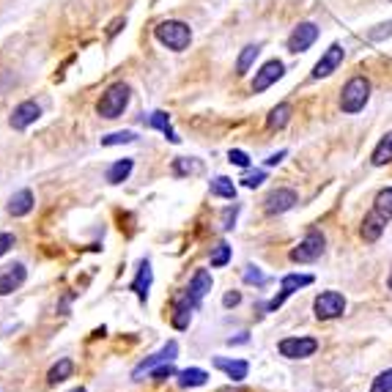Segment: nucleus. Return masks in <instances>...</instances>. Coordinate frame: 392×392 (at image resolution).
<instances>
[{
  "label": "nucleus",
  "mask_w": 392,
  "mask_h": 392,
  "mask_svg": "<svg viewBox=\"0 0 392 392\" xmlns=\"http://www.w3.org/2000/svg\"><path fill=\"white\" fill-rule=\"evenodd\" d=\"M154 36H157V41L162 47H168L173 52H184L190 47V41H193V30L182 19H165V22H160L154 28Z\"/></svg>",
  "instance_id": "obj_1"
},
{
  "label": "nucleus",
  "mask_w": 392,
  "mask_h": 392,
  "mask_svg": "<svg viewBox=\"0 0 392 392\" xmlns=\"http://www.w3.org/2000/svg\"><path fill=\"white\" fill-rule=\"evenodd\" d=\"M368 99H371V80L362 77V74H357V77H351V80L343 85V91H340V110H343L346 116H357V113L365 110Z\"/></svg>",
  "instance_id": "obj_2"
},
{
  "label": "nucleus",
  "mask_w": 392,
  "mask_h": 392,
  "mask_svg": "<svg viewBox=\"0 0 392 392\" xmlns=\"http://www.w3.org/2000/svg\"><path fill=\"white\" fill-rule=\"evenodd\" d=\"M129 96H132V88L127 83H113L102 94V99L96 102V113L102 118H118V116H124V110L129 105Z\"/></svg>",
  "instance_id": "obj_3"
},
{
  "label": "nucleus",
  "mask_w": 392,
  "mask_h": 392,
  "mask_svg": "<svg viewBox=\"0 0 392 392\" xmlns=\"http://www.w3.org/2000/svg\"><path fill=\"white\" fill-rule=\"evenodd\" d=\"M324 250H327V239H324V233H318V230H310L294 250H291V261L294 263H313V261H318L321 255H324Z\"/></svg>",
  "instance_id": "obj_4"
},
{
  "label": "nucleus",
  "mask_w": 392,
  "mask_h": 392,
  "mask_svg": "<svg viewBox=\"0 0 392 392\" xmlns=\"http://www.w3.org/2000/svg\"><path fill=\"white\" fill-rule=\"evenodd\" d=\"M313 310H316V318H318V321L340 318V316L346 313V296L338 294V291H324V294L316 296Z\"/></svg>",
  "instance_id": "obj_5"
},
{
  "label": "nucleus",
  "mask_w": 392,
  "mask_h": 392,
  "mask_svg": "<svg viewBox=\"0 0 392 392\" xmlns=\"http://www.w3.org/2000/svg\"><path fill=\"white\" fill-rule=\"evenodd\" d=\"M277 351L285 360H307V357H313L318 351V340L316 338H305V335H299V338H283L277 343Z\"/></svg>",
  "instance_id": "obj_6"
},
{
  "label": "nucleus",
  "mask_w": 392,
  "mask_h": 392,
  "mask_svg": "<svg viewBox=\"0 0 392 392\" xmlns=\"http://www.w3.org/2000/svg\"><path fill=\"white\" fill-rule=\"evenodd\" d=\"M176 357H179V343H176V340H171V343H168V346H162V349L157 351V354L146 357V360H143V362H140V365H138V368L132 371V379H135V382H140V379H143V376H149V373H151V371H154L157 365L173 362Z\"/></svg>",
  "instance_id": "obj_7"
},
{
  "label": "nucleus",
  "mask_w": 392,
  "mask_h": 392,
  "mask_svg": "<svg viewBox=\"0 0 392 392\" xmlns=\"http://www.w3.org/2000/svg\"><path fill=\"white\" fill-rule=\"evenodd\" d=\"M310 283H313V274H285V277H283V283H280V294L266 305V313L280 310V307H283V302H285L291 294H296L299 288H307Z\"/></svg>",
  "instance_id": "obj_8"
},
{
  "label": "nucleus",
  "mask_w": 392,
  "mask_h": 392,
  "mask_svg": "<svg viewBox=\"0 0 392 392\" xmlns=\"http://www.w3.org/2000/svg\"><path fill=\"white\" fill-rule=\"evenodd\" d=\"M316 39H318V28H316L313 22H299V25L294 28V33L288 36V52L299 55V52L310 50V47L316 44Z\"/></svg>",
  "instance_id": "obj_9"
},
{
  "label": "nucleus",
  "mask_w": 392,
  "mask_h": 392,
  "mask_svg": "<svg viewBox=\"0 0 392 392\" xmlns=\"http://www.w3.org/2000/svg\"><path fill=\"white\" fill-rule=\"evenodd\" d=\"M285 74V66L283 61H266L258 72H255V80H252V94H263L266 88H272L280 77Z\"/></svg>",
  "instance_id": "obj_10"
},
{
  "label": "nucleus",
  "mask_w": 392,
  "mask_h": 392,
  "mask_svg": "<svg viewBox=\"0 0 392 392\" xmlns=\"http://www.w3.org/2000/svg\"><path fill=\"white\" fill-rule=\"evenodd\" d=\"M39 118H41V107L28 99V102H22V105L14 107V113L8 116V127H11L14 132H22V129H28L30 124H36Z\"/></svg>",
  "instance_id": "obj_11"
},
{
  "label": "nucleus",
  "mask_w": 392,
  "mask_h": 392,
  "mask_svg": "<svg viewBox=\"0 0 392 392\" xmlns=\"http://www.w3.org/2000/svg\"><path fill=\"white\" fill-rule=\"evenodd\" d=\"M193 310H197V305L193 302V296H190L187 291L176 294V296H173V316H171L173 327H176V329H190Z\"/></svg>",
  "instance_id": "obj_12"
},
{
  "label": "nucleus",
  "mask_w": 392,
  "mask_h": 392,
  "mask_svg": "<svg viewBox=\"0 0 392 392\" xmlns=\"http://www.w3.org/2000/svg\"><path fill=\"white\" fill-rule=\"evenodd\" d=\"M296 193L294 190H288V187H280V190H274V193H269L266 200H263V211L266 214H285V211H291L294 206H296Z\"/></svg>",
  "instance_id": "obj_13"
},
{
  "label": "nucleus",
  "mask_w": 392,
  "mask_h": 392,
  "mask_svg": "<svg viewBox=\"0 0 392 392\" xmlns=\"http://www.w3.org/2000/svg\"><path fill=\"white\" fill-rule=\"evenodd\" d=\"M343 55H346V50L340 47V44H332L321 58H318V63L313 66V80H321V77H329L332 72H338V66L343 63Z\"/></svg>",
  "instance_id": "obj_14"
},
{
  "label": "nucleus",
  "mask_w": 392,
  "mask_h": 392,
  "mask_svg": "<svg viewBox=\"0 0 392 392\" xmlns=\"http://www.w3.org/2000/svg\"><path fill=\"white\" fill-rule=\"evenodd\" d=\"M28 280V269L22 263H8L0 269V296L14 294L17 288H22Z\"/></svg>",
  "instance_id": "obj_15"
},
{
  "label": "nucleus",
  "mask_w": 392,
  "mask_h": 392,
  "mask_svg": "<svg viewBox=\"0 0 392 392\" xmlns=\"http://www.w3.org/2000/svg\"><path fill=\"white\" fill-rule=\"evenodd\" d=\"M151 283H154V272H151V263H149V261H140V266H138V274H135V280L129 283V291H135V294H138L140 305H146V299H149V291H151Z\"/></svg>",
  "instance_id": "obj_16"
},
{
  "label": "nucleus",
  "mask_w": 392,
  "mask_h": 392,
  "mask_svg": "<svg viewBox=\"0 0 392 392\" xmlns=\"http://www.w3.org/2000/svg\"><path fill=\"white\" fill-rule=\"evenodd\" d=\"M214 368L222 371L230 382H244L250 373V365L244 360H225V357H214Z\"/></svg>",
  "instance_id": "obj_17"
},
{
  "label": "nucleus",
  "mask_w": 392,
  "mask_h": 392,
  "mask_svg": "<svg viewBox=\"0 0 392 392\" xmlns=\"http://www.w3.org/2000/svg\"><path fill=\"white\" fill-rule=\"evenodd\" d=\"M384 228H387V219L373 208V211L362 219L360 233H362V239H365V241H379V239H382V233H384Z\"/></svg>",
  "instance_id": "obj_18"
},
{
  "label": "nucleus",
  "mask_w": 392,
  "mask_h": 392,
  "mask_svg": "<svg viewBox=\"0 0 392 392\" xmlns=\"http://www.w3.org/2000/svg\"><path fill=\"white\" fill-rule=\"evenodd\" d=\"M211 291V274L206 272V269H197L195 274H193V280H190V288H187V294L193 296V302H195L197 307H200V302H203V296Z\"/></svg>",
  "instance_id": "obj_19"
},
{
  "label": "nucleus",
  "mask_w": 392,
  "mask_h": 392,
  "mask_svg": "<svg viewBox=\"0 0 392 392\" xmlns=\"http://www.w3.org/2000/svg\"><path fill=\"white\" fill-rule=\"evenodd\" d=\"M30 208H33V193L30 190H19L8 200V214L11 217H25V214H30Z\"/></svg>",
  "instance_id": "obj_20"
},
{
  "label": "nucleus",
  "mask_w": 392,
  "mask_h": 392,
  "mask_svg": "<svg viewBox=\"0 0 392 392\" xmlns=\"http://www.w3.org/2000/svg\"><path fill=\"white\" fill-rule=\"evenodd\" d=\"M72 373H74V362H72L69 357H63V360H58V362L50 368V373H47V384H50V387H55V384H61V382L72 379Z\"/></svg>",
  "instance_id": "obj_21"
},
{
  "label": "nucleus",
  "mask_w": 392,
  "mask_h": 392,
  "mask_svg": "<svg viewBox=\"0 0 392 392\" xmlns=\"http://www.w3.org/2000/svg\"><path fill=\"white\" fill-rule=\"evenodd\" d=\"M176 379H179V387H182V390H195V387H203V384L208 382V373L200 371V368H187V371L176 373Z\"/></svg>",
  "instance_id": "obj_22"
},
{
  "label": "nucleus",
  "mask_w": 392,
  "mask_h": 392,
  "mask_svg": "<svg viewBox=\"0 0 392 392\" xmlns=\"http://www.w3.org/2000/svg\"><path fill=\"white\" fill-rule=\"evenodd\" d=\"M149 127L151 129H160L171 143H182V138L173 132V127H171V118H168V113H162V110H157V113H151L149 116Z\"/></svg>",
  "instance_id": "obj_23"
},
{
  "label": "nucleus",
  "mask_w": 392,
  "mask_h": 392,
  "mask_svg": "<svg viewBox=\"0 0 392 392\" xmlns=\"http://www.w3.org/2000/svg\"><path fill=\"white\" fill-rule=\"evenodd\" d=\"M291 105L288 102H280L277 107H272V113H269V118H266V127L269 129H285L288 127V121H291Z\"/></svg>",
  "instance_id": "obj_24"
},
{
  "label": "nucleus",
  "mask_w": 392,
  "mask_h": 392,
  "mask_svg": "<svg viewBox=\"0 0 392 392\" xmlns=\"http://www.w3.org/2000/svg\"><path fill=\"white\" fill-rule=\"evenodd\" d=\"M132 168H135V162L132 160H118V162H113L110 168H107V182L110 184H121V182H127L129 176H132Z\"/></svg>",
  "instance_id": "obj_25"
},
{
  "label": "nucleus",
  "mask_w": 392,
  "mask_h": 392,
  "mask_svg": "<svg viewBox=\"0 0 392 392\" xmlns=\"http://www.w3.org/2000/svg\"><path fill=\"white\" fill-rule=\"evenodd\" d=\"M371 162H373L376 168H382V165H390V162H392V132H387V135H384V138L376 143Z\"/></svg>",
  "instance_id": "obj_26"
},
{
  "label": "nucleus",
  "mask_w": 392,
  "mask_h": 392,
  "mask_svg": "<svg viewBox=\"0 0 392 392\" xmlns=\"http://www.w3.org/2000/svg\"><path fill=\"white\" fill-rule=\"evenodd\" d=\"M208 190H211V195H214V197H225V200H236V184H233V182H230L228 176H217V179H211Z\"/></svg>",
  "instance_id": "obj_27"
},
{
  "label": "nucleus",
  "mask_w": 392,
  "mask_h": 392,
  "mask_svg": "<svg viewBox=\"0 0 392 392\" xmlns=\"http://www.w3.org/2000/svg\"><path fill=\"white\" fill-rule=\"evenodd\" d=\"M258 52H261V44H247V47L241 50V55H239V61H236V74H239V77H244V74L250 72V66L255 63Z\"/></svg>",
  "instance_id": "obj_28"
},
{
  "label": "nucleus",
  "mask_w": 392,
  "mask_h": 392,
  "mask_svg": "<svg viewBox=\"0 0 392 392\" xmlns=\"http://www.w3.org/2000/svg\"><path fill=\"white\" fill-rule=\"evenodd\" d=\"M373 208L390 222L392 219V187H387V190H382L379 195H376V200H373Z\"/></svg>",
  "instance_id": "obj_29"
},
{
  "label": "nucleus",
  "mask_w": 392,
  "mask_h": 392,
  "mask_svg": "<svg viewBox=\"0 0 392 392\" xmlns=\"http://www.w3.org/2000/svg\"><path fill=\"white\" fill-rule=\"evenodd\" d=\"M230 244L228 241H219L217 247H214V252H211V266L214 269H222V266H228L230 263Z\"/></svg>",
  "instance_id": "obj_30"
},
{
  "label": "nucleus",
  "mask_w": 392,
  "mask_h": 392,
  "mask_svg": "<svg viewBox=\"0 0 392 392\" xmlns=\"http://www.w3.org/2000/svg\"><path fill=\"white\" fill-rule=\"evenodd\" d=\"M173 171H176V176H187V173H200V171H203V165H200L197 160L179 157V160L173 162Z\"/></svg>",
  "instance_id": "obj_31"
},
{
  "label": "nucleus",
  "mask_w": 392,
  "mask_h": 392,
  "mask_svg": "<svg viewBox=\"0 0 392 392\" xmlns=\"http://www.w3.org/2000/svg\"><path fill=\"white\" fill-rule=\"evenodd\" d=\"M138 140V135L135 132H113V135H105L102 138V146H124V143H135Z\"/></svg>",
  "instance_id": "obj_32"
},
{
  "label": "nucleus",
  "mask_w": 392,
  "mask_h": 392,
  "mask_svg": "<svg viewBox=\"0 0 392 392\" xmlns=\"http://www.w3.org/2000/svg\"><path fill=\"white\" fill-rule=\"evenodd\" d=\"M241 277H244V283H250V285H266V283H269V277H266L258 266H252V263L244 266V274H241Z\"/></svg>",
  "instance_id": "obj_33"
},
{
  "label": "nucleus",
  "mask_w": 392,
  "mask_h": 392,
  "mask_svg": "<svg viewBox=\"0 0 392 392\" xmlns=\"http://www.w3.org/2000/svg\"><path fill=\"white\" fill-rule=\"evenodd\" d=\"M365 36H368V41H384V39H390V36H392V19H390V22L376 25V28H371Z\"/></svg>",
  "instance_id": "obj_34"
},
{
  "label": "nucleus",
  "mask_w": 392,
  "mask_h": 392,
  "mask_svg": "<svg viewBox=\"0 0 392 392\" xmlns=\"http://www.w3.org/2000/svg\"><path fill=\"white\" fill-rule=\"evenodd\" d=\"M371 392H392V368L390 371H384V373H379V376L373 379Z\"/></svg>",
  "instance_id": "obj_35"
},
{
  "label": "nucleus",
  "mask_w": 392,
  "mask_h": 392,
  "mask_svg": "<svg viewBox=\"0 0 392 392\" xmlns=\"http://www.w3.org/2000/svg\"><path fill=\"white\" fill-rule=\"evenodd\" d=\"M149 376H151L154 382H165V379H173V376H176V368H173V362H165V365H157Z\"/></svg>",
  "instance_id": "obj_36"
},
{
  "label": "nucleus",
  "mask_w": 392,
  "mask_h": 392,
  "mask_svg": "<svg viewBox=\"0 0 392 392\" xmlns=\"http://www.w3.org/2000/svg\"><path fill=\"white\" fill-rule=\"evenodd\" d=\"M266 182V171H255V173H247L244 179H241V184L247 187V190H255V187H261Z\"/></svg>",
  "instance_id": "obj_37"
},
{
  "label": "nucleus",
  "mask_w": 392,
  "mask_h": 392,
  "mask_svg": "<svg viewBox=\"0 0 392 392\" xmlns=\"http://www.w3.org/2000/svg\"><path fill=\"white\" fill-rule=\"evenodd\" d=\"M228 160H230V165H239V168H250V157H247L244 151H239V149H230V151H228Z\"/></svg>",
  "instance_id": "obj_38"
},
{
  "label": "nucleus",
  "mask_w": 392,
  "mask_h": 392,
  "mask_svg": "<svg viewBox=\"0 0 392 392\" xmlns=\"http://www.w3.org/2000/svg\"><path fill=\"white\" fill-rule=\"evenodd\" d=\"M236 214H239V206H236V203L222 211V228H225V230H230V228L236 225Z\"/></svg>",
  "instance_id": "obj_39"
},
{
  "label": "nucleus",
  "mask_w": 392,
  "mask_h": 392,
  "mask_svg": "<svg viewBox=\"0 0 392 392\" xmlns=\"http://www.w3.org/2000/svg\"><path fill=\"white\" fill-rule=\"evenodd\" d=\"M17 244V239H14V233H0V255H6L11 247Z\"/></svg>",
  "instance_id": "obj_40"
},
{
  "label": "nucleus",
  "mask_w": 392,
  "mask_h": 392,
  "mask_svg": "<svg viewBox=\"0 0 392 392\" xmlns=\"http://www.w3.org/2000/svg\"><path fill=\"white\" fill-rule=\"evenodd\" d=\"M239 302H241V294H239V291H228V294L222 296V305H225V307H236Z\"/></svg>",
  "instance_id": "obj_41"
},
{
  "label": "nucleus",
  "mask_w": 392,
  "mask_h": 392,
  "mask_svg": "<svg viewBox=\"0 0 392 392\" xmlns=\"http://www.w3.org/2000/svg\"><path fill=\"white\" fill-rule=\"evenodd\" d=\"M285 154H288V151H277V154H272V157L266 160V165H269V168H272V165H280V162L285 160Z\"/></svg>",
  "instance_id": "obj_42"
},
{
  "label": "nucleus",
  "mask_w": 392,
  "mask_h": 392,
  "mask_svg": "<svg viewBox=\"0 0 392 392\" xmlns=\"http://www.w3.org/2000/svg\"><path fill=\"white\" fill-rule=\"evenodd\" d=\"M121 25H124V19H116V22L110 25V30H107V36H116V33L121 30Z\"/></svg>",
  "instance_id": "obj_43"
},
{
  "label": "nucleus",
  "mask_w": 392,
  "mask_h": 392,
  "mask_svg": "<svg viewBox=\"0 0 392 392\" xmlns=\"http://www.w3.org/2000/svg\"><path fill=\"white\" fill-rule=\"evenodd\" d=\"M228 343H230V346H233V343H247V335H241V338H230Z\"/></svg>",
  "instance_id": "obj_44"
},
{
  "label": "nucleus",
  "mask_w": 392,
  "mask_h": 392,
  "mask_svg": "<svg viewBox=\"0 0 392 392\" xmlns=\"http://www.w3.org/2000/svg\"><path fill=\"white\" fill-rule=\"evenodd\" d=\"M72 392H88L85 387H77V390H72Z\"/></svg>",
  "instance_id": "obj_45"
},
{
  "label": "nucleus",
  "mask_w": 392,
  "mask_h": 392,
  "mask_svg": "<svg viewBox=\"0 0 392 392\" xmlns=\"http://www.w3.org/2000/svg\"><path fill=\"white\" fill-rule=\"evenodd\" d=\"M387 285H390V291H392V272H390V280H387Z\"/></svg>",
  "instance_id": "obj_46"
}]
</instances>
